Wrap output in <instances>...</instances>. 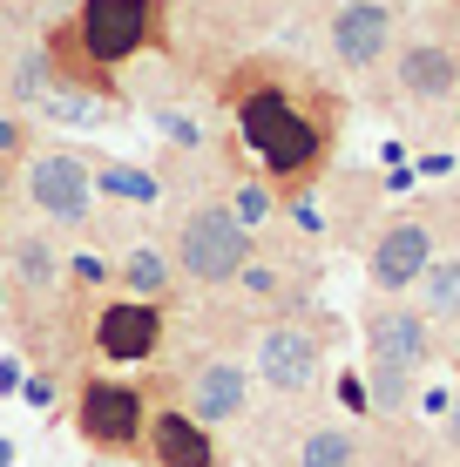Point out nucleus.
<instances>
[{
    "instance_id": "obj_15",
    "label": "nucleus",
    "mask_w": 460,
    "mask_h": 467,
    "mask_svg": "<svg viewBox=\"0 0 460 467\" xmlns=\"http://www.w3.org/2000/svg\"><path fill=\"white\" fill-rule=\"evenodd\" d=\"M359 461V441L345 427H312L298 441V467H353Z\"/></svg>"
},
{
    "instance_id": "obj_17",
    "label": "nucleus",
    "mask_w": 460,
    "mask_h": 467,
    "mask_svg": "<svg viewBox=\"0 0 460 467\" xmlns=\"http://www.w3.org/2000/svg\"><path fill=\"white\" fill-rule=\"evenodd\" d=\"M14 271H21L27 285H47V278H55V251L27 237V244H14Z\"/></svg>"
},
{
    "instance_id": "obj_4",
    "label": "nucleus",
    "mask_w": 460,
    "mask_h": 467,
    "mask_svg": "<svg viewBox=\"0 0 460 467\" xmlns=\"http://www.w3.org/2000/svg\"><path fill=\"white\" fill-rule=\"evenodd\" d=\"M27 197H35L41 217L82 223V217H88V197H95V176L82 170V156L47 150V156H35V163H27Z\"/></svg>"
},
{
    "instance_id": "obj_8",
    "label": "nucleus",
    "mask_w": 460,
    "mask_h": 467,
    "mask_svg": "<svg viewBox=\"0 0 460 467\" xmlns=\"http://www.w3.org/2000/svg\"><path fill=\"white\" fill-rule=\"evenodd\" d=\"M434 265V231L426 223H386L373 244V285L379 292H406V285H420V271Z\"/></svg>"
},
{
    "instance_id": "obj_5",
    "label": "nucleus",
    "mask_w": 460,
    "mask_h": 467,
    "mask_svg": "<svg viewBox=\"0 0 460 467\" xmlns=\"http://www.w3.org/2000/svg\"><path fill=\"white\" fill-rule=\"evenodd\" d=\"M319 366H325L319 332H305V326H264L258 332V373L271 393H305L319 379Z\"/></svg>"
},
{
    "instance_id": "obj_21",
    "label": "nucleus",
    "mask_w": 460,
    "mask_h": 467,
    "mask_svg": "<svg viewBox=\"0 0 460 467\" xmlns=\"http://www.w3.org/2000/svg\"><path fill=\"white\" fill-rule=\"evenodd\" d=\"M264 211H271V197H264V190H237V203H230V217L244 223V231H250V223H258Z\"/></svg>"
},
{
    "instance_id": "obj_19",
    "label": "nucleus",
    "mask_w": 460,
    "mask_h": 467,
    "mask_svg": "<svg viewBox=\"0 0 460 467\" xmlns=\"http://www.w3.org/2000/svg\"><path fill=\"white\" fill-rule=\"evenodd\" d=\"M41 109L55 122H102V102H82V95H47Z\"/></svg>"
},
{
    "instance_id": "obj_9",
    "label": "nucleus",
    "mask_w": 460,
    "mask_h": 467,
    "mask_svg": "<svg viewBox=\"0 0 460 467\" xmlns=\"http://www.w3.org/2000/svg\"><path fill=\"white\" fill-rule=\"evenodd\" d=\"M156 339H163V312L142 298H122L108 305L102 318H95V346H102V359H149Z\"/></svg>"
},
{
    "instance_id": "obj_20",
    "label": "nucleus",
    "mask_w": 460,
    "mask_h": 467,
    "mask_svg": "<svg viewBox=\"0 0 460 467\" xmlns=\"http://www.w3.org/2000/svg\"><path fill=\"white\" fill-rule=\"evenodd\" d=\"M14 95H21V102H47V68L41 61H21V68H14Z\"/></svg>"
},
{
    "instance_id": "obj_14",
    "label": "nucleus",
    "mask_w": 460,
    "mask_h": 467,
    "mask_svg": "<svg viewBox=\"0 0 460 467\" xmlns=\"http://www.w3.org/2000/svg\"><path fill=\"white\" fill-rule=\"evenodd\" d=\"M420 298H426V326H454L460 318V257H440V265L420 271Z\"/></svg>"
},
{
    "instance_id": "obj_6",
    "label": "nucleus",
    "mask_w": 460,
    "mask_h": 467,
    "mask_svg": "<svg viewBox=\"0 0 460 467\" xmlns=\"http://www.w3.org/2000/svg\"><path fill=\"white\" fill-rule=\"evenodd\" d=\"M75 420H82V433L95 447H116V454H122V447L142 441V393H136V386H116V379H88Z\"/></svg>"
},
{
    "instance_id": "obj_3",
    "label": "nucleus",
    "mask_w": 460,
    "mask_h": 467,
    "mask_svg": "<svg viewBox=\"0 0 460 467\" xmlns=\"http://www.w3.org/2000/svg\"><path fill=\"white\" fill-rule=\"evenodd\" d=\"M366 339H373V373H386V379H414L434 359V326L420 312H406V305H379Z\"/></svg>"
},
{
    "instance_id": "obj_12",
    "label": "nucleus",
    "mask_w": 460,
    "mask_h": 467,
    "mask_svg": "<svg viewBox=\"0 0 460 467\" xmlns=\"http://www.w3.org/2000/svg\"><path fill=\"white\" fill-rule=\"evenodd\" d=\"M149 447H156V467H217L210 433L189 420V413H156L149 420Z\"/></svg>"
},
{
    "instance_id": "obj_1",
    "label": "nucleus",
    "mask_w": 460,
    "mask_h": 467,
    "mask_svg": "<svg viewBox=\"0 0 460 467\" xmlns=\"http://www.w3.org/2000/svg\"><path fill=\"white\" fill-rule=\"evenodd\" d=\"M244 142H250V150H258L278 176L312 170V163H319V150H325L319 122L298 116V109L284 102V88H258V95H244Z\"/></svg>"
},
{
    "instance_id": "obj_13",
    "label": "nucleus",
    "mask_w": 460,
    "mask_h": 467,
    "mask_svg": "<svg viewBox=\"0 0 460 467\" xmlns=\"http://www.w3.org/2000/svg\"><path fill=\"white\" fill-rule=\"evenodd\" d=\"M400 88H406V95H447V88H454V55H447V47H434V41L406 47Z\"/></svg>"
},
{
    "instance_id": "obj_18",
    "label": "nucleus",
    "mask_w": 460,
    "mask_h": 467,
    "mask_svg": "<svg viewBox=\"0 0 460 467\" xmlns=\"http://www.w3.org/2000/svg\"><path fill=\"white\" fill-rule=\"evenodd\" d=\"M102 190L108 197H129V203H156V183L142 170H102Z\"/></svg>"
},
{
    "instance_id": "obj_2",
    "label": "nucleus",
    "mask_w": 460,
    "mask_h": 467,
    "mask_svg": "<svg viewBox=\"0 0 460 467\" xmlns=\"http://www.w3.org/2000/svg\"><path fill=\"white\" fill-rule=\"evenodd\" d=\"M177 265L197 285H230L237 271L250 265V231L224 211V203H203V211H189L183 231H177Z\"/></svg>"
},
{
    "instance_id": "obj_22",
    "label": "nucleus",
    "mask_w": 460,
    "mask_h": 467,
    "mask_svg": "<svg viewBox=\"0 0 460 467\" xmlns=\"http://www.w3.org/2000/svg\"><path fill=\"white\" fill-rule=\"evenodd\" d=\"M447 441L460 447V400H447Z\"/></svg>"
},
{
    "instance_id": "obj_10",
    "label": "nucleus",
    "mask_w": 460,
    "mask_h": 467,
    "mask_svg": "<svg viewBox=\"0 0 460 467\" xmlns=\"http://www.w3.org/2000/svg\"><path fill=\"white\" fill-rule=\"evenodd\" d=\"M393 41V14L373 7V0H353V7L332 14V55L345 61V68H373L379 55H386Z\"/></svg>"
},
{
    "instance_id": "obj_23",
    "label": "nucleus",
    "mask_w": 460,
    "mask_h": 467,
    "mask_svg": "<svg viewBox=\"0 0 460 467\" xmlns=\"http://www.w3.org/2000/svg\"><path fill=\"white\" fill-rule=\"evenodd\" d=\"M14 142H21V129H14V122H0V150H14Z\"/></svg>"
},
{
    "instance_id": "obj_16",
    "label": "nucleus",
    "mask_w": 460,
    "mask_h": 467,
    "mask_svg": "<svg viewBox=\"0 0 460 467\" xmlns=\"http://www.w3.org/2000/svg\"><path fill=\"white\" fill-rule=\"evenodd\" d=\"M129 285L142 292V305H149V298H156V292L169 285V265H163L156 251H136V257H129Z\"/></svg>"
},
{
    "instance_id": "obj_7",
    "label": "nucleus",
    "mask_w": 460,
    "mask_h": 467,
    "mask_svg": "<svg viewBox=\"0 0 460 467\" xmlns=\"http://www.w3.org/2000/svg\"><path fill=\"white\" fill-rule=\"evenodd\" d=\"M142 27H149L142 0H88V7H82V47H88V61H129L142 47Z\"/></svg>"
},
{
    "instance_id": "obj_11",
    "label": "nucleus",
    "mask_w": 460,
    "mask_h": 467,
    "mask_svg": "<svg viewBox=\"0 0 460 467\" xmlns=\"http://www.w3.org/2000/svg\"><path fill=\"white\" fill-rule=\"evenodd\" d=\"M244 366L237 359H203L197 366V379H189V420L197 427H224L244 413Z\"/></svg>"
}]
</instances>
